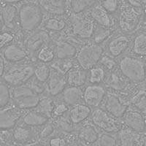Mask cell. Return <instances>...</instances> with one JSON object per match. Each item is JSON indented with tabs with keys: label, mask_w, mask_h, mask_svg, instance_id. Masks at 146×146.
I'll return each instance as SVG.
<instances>
[{
	"label": "cell",
	"mask_w": 146,
	"mask_h": 146,
	"mask_svg": "<svg viewBox=\"0 0 146 146\" xmlns=\"http://www.w3.org/2000/svg\"><path fill=\"white\" fill-rule=\"evenodd\" d=\"M118 69L128 80L134 84H142L146 80V59L130 53L117 59Z\"/></svg>",
	"instance_id": "obj_1"
},
{
	"label": "cell",
	"mask_w": 146,
	"mask_h": 146,
	"mask_svg": "<svg viewBox=\"0 0 146 146\" xmlns=\"http://www.w3.org/2000/svg\"><path fill=\"white\" fill-rule=\"evenodd\" d=\"M144 7L134 6L124 1V5L115 15L117 29L127 35H134L143 21Z\"/></svg>",
	"instance_id": "obj_2"
},
{
	"label": "cell",
	"mask_w": 146,
	"mask_h": 146,
	"mask_svg": "<svg viewBox=\"0 0 146 146\" xmlns=\"http://www.w3.org/2000/svg\"><path fill=\"white\" fill-rule=\"evenodd\" d=\"M45 14L37 2L29 1L18 8L19 28L23 33L28 35L41 27Z\"/></svg>",
	"instance_id": "obj_3"
},
{
	"label": "cell",
	"mask_w": 146,
	"mask_h": 146,
	"mask_svg": "<svg viewBox=\"0 0 146 146\" xmlns=\"http://www.w3.org/2000/svg\"><path fill=\"white\" fill-rule=\"evenodd\" d=\"M66 17L68 21L67 32L69 35L78 41L91 40L96 23L88 12L80 13H69Z\"/></svg>",
	"instance_id": "obj_4"
},
{
	"label": "cell",
	"mask_w": 146,
	"mask_h": 146,
	"mask_svg": "<svg viewBox=\"0 0 146 146\" xmlns=\"http://www.w3.org/2000/svg\"><path fill=\"white\" fill-rule=\"evenodd\" d=\"M36 62L28 59L21 62L9 64L5 66L2 80L11 88L28 83L34 77Z\"/></svg>",
	"instance_id": "obj_5"
},
{
	"label": "cell",
	"mask_w": 146,
	"mask_h": 146,
	"mask_svg": "<svg viewBox=\"0 0 146 146\" xmlns=\"http://www.w3.org/2000/svg\"><path fill=\"white\" fill-rule=\"evenodd\" d=\"M104 53V45L94 43L90 40L79 46L75 60L79 66L89 70L100 64Z\"/></svg>",
	"instance_id": "obj_6"
},
{
	"label": "cell",
	"mask_w": 146,
	"mask_h": 146,
	"mask_svg": "<svg viewBox=\"0 0 146 146\" xmlns=\"http://www.w3.org/2000/svg\"><path fill=\"white\" fill-rule=\"evenodd\" d=\"M11 97L13 103L15 106L26 111L36 108L42 96L27 83L12 88Z\"/></svg>",
	"instance_id": "obj_7"
},
{
	"label": "cell",
	"mask_w": 146,
	"mask_h": 146,
	"mask_svg": "<svg viewBox=\"0 0 146 146\" xmlns=\"http://www.w3.org/2000/svg\"><path fill=\"white\" fill-rule=\"evenodd\" d=\"M132 35L123 33L117 29L104 44L105 53L115 59L127 53L129 51Z\"/></svg>",
	"instance_id": "obj_8"
},
{
	"label": "cell",
	"mask_w": 146,
	"mask_h": 146,
	"mask_svg": "<svg viewBox=\"0 0 146 146\" xmlns=\"http://www.w3.org/2000/svg\"><path fill=\"white\" fill-rule=\"evenodd\" d=\"M90 121L99 129L110 133H117L123 125L121 120L113 117L101 107L92 109Z\"/></svg>",
	"instance_id": "obj_9"
},
{
	"label": "cell",
	"mask_w": 146,
	"mask_h": 146,
	"mask_svg": "<svg viewBox=\"0 0 146 146\" xmlns=\"http://www.w3.org/2000/svg\"><path fill=\"white\" fill-rule=\"evenodd\" d=\"M52 43L53 41L50 33L44 29L40 28L32 33L28 34L23 40V45L29 54L30 58L35 62L36 53L45 45Z\"/></svg>",
	"instance_id": "obj_10"
},
{
	"label": "cell",
	"mask_w": 146,
	"mask_h": 146,
	"mask_svg": "<svg viewBox=\"0 0 146 146\" xmlns=\"http://www.w3.org/2000/svg\"><path fill=\"white\" fill-rule=\"evenodd\" d=\"M108 94V88L104 83H88L83 88V102L91 109L100 108Z\"/></svg>",
	"instance_id": "obj_11"
},
{
	"label": "cell",
	"mask_w": 146,
	"mask_h": 146,
	"mask_svg": "<svg viewBox=\"0 0 146 146\" xmlns=\"http://www.w3.org/2000/svg\"><path fill=\"white\" fill-rule=\"evenodd\" d=\"M103 108L115 118L121 120L129 106V101L113 91H108Z\"/></svg>",
	"instance_id": "obj_12"
},
{
	"label": "cell",
	"mask_w": 146,
	"mask_h": 146,
	"mask_svg": "<svg viewBox=\"0 0 146 146\" xmlns=\"http://www.w3.org/2000/svg\"><path fill=\"white\" fill-rule=\"evenodd\" d=\"M23 114V110L13 103L0 108V130H11L18 124Z\"/></svg>",
	"instance_id": "obj_13"
},
{
	"label": "cell",
	"mask_w": 146,
	"mask_h": 146,
	"mask_svg": "<svg viewBox=\"0 0 146 146\" xmlns=\"http://www.w3.org/2000/svg\"><path fill=\"white\" fill-rule=\"evenodd\" d=\"M50 68V76L45 83V95L55 98L59 96L68 85L65 74L52 68L51 66Z\"/></svg>",
	"instance_id": "obj_14"
},
{
	"label": "cell",
	"mask_w": 146,
	"mask_h": 146,
	"mask_svg": "<svg viewBox=\"0 0 146 146\" xmlns=\"http://www.w3.org/2000/svg\"><path fill=\"white\" fill-rule=\"evenodd\" d=\"M121 120L123 125L137 132L145 131L146 116L130 105Z\"/></svg>",
	"instance_id": "obj_15"
},
{
	"label": "cell",
	"mask_w": 146,
	"mask_h": 146,
	"mask_svg": "<svg viewBox=\"0 0 146 146\" xmlns=\"http://www.w3.org/2000/svg\"><path fill=\"white\" fill-rule=\"evenodd\" d=\"M45 15L66 16L69 13L68 0H37Z\"/></svg>",
	"instance_id": "obj_16"
},
{
	"label": "cell",
	"mask_w": 146,
	"mask_h": 146,
	"mask_svg": "<svg viewBox=\"0 0 146 146\" xmlns=\"http://www.w3.org/2000/svg\"><path fill=\"white\" fill-rule=\"evenodd\" d=\"M87 12L96 24L105 27H116L115 16L109 13L99 2L87 10Z\"/></svg>",
	"instance_id": "obj_17"
},
{
	"label": "cell",
	"mask_w": 146,
	"mask_h": 146,
	"mask_svg": "<svg viewBox=\"0 0 146 146\" xmlns=\"http://www.w3.org/2000/svg\"><path fill=\"white\" fill-rule=\"evenodd\" d=\"M5 61L9 64L21 62L31 59L25 47L16 42H12L5 47L2 52Z\"/></svg>",
	"instance_id": "obj_18"
},
{
	"label": "cell",
	"mask_w": 146,
	"mask_h": 146,
	"mask_svg": "<svg viewBox=\"0 0 146 146\" xmlns=\"http://www.w3.org/2000/svg\"><path fill=\"white\" fill-rule=\"evenodd\" d=\"M144 133L137 132L123 124L117 132L118 145L130 146L143 145Z\"/></svg>",
	"instance_id": "obj_19"
},
{
	"label": "cell",
	"mask_w": 146,
	"mask_h": 146,
	"mask_svg": "<svg viewBox=\"0 0 146 146\" xmlns=\"http://www.w3.org/2000/svg\"><path fill=\"white\" fill-rule=\"evenodd\" d=\"M88 70L75 63V64L66 73V78L68 86L83 87L88 83Z\"/></svg>",
	"instance_id": "obj_20"
},
{
	"label": "cell",
	"mask_w": 146,
	"mask_h": 146,
	"mask_svg": "<svg viewBox=\"0 0 146 146\" xmlns=\"http://www.w3.org/2000/svg\"><path fill=\"white\" fill-rule=\"evenodd\" d=\"M99 129L90 121L89 123H83L78 130V140L83 144H96L100 137Z\"/></svg>",
	"instance_id": "obj_21"
},
{
	"label": "cell",
	"mask_w": 146,
	"mask_h": 146,
	"mask_svg": "<svg viewBox=\"0 0 146 146\" xmlns=\"http://www.w3.org/2000/svg\"><path fill=\"white\" fill-rule=\"evenodd\" d=\"M1 18L3 25L9 31H13L17 26L19 27L18 22V9L13 4H5L1 7Z\"/></svg>",
	"instance_id": "obj_22"
},
{
	"label": "cell",
	"mask_w": 146,
	"mask_h": 146,
	"mask_svg": "<svg viewBox=\"0 0 146 146\" xmlns=\"http://www.w3.org/2000/svg\"><path fill=\"white\" fill-rule=\"evenodd\" d=\"M128 53L146 59V27L139 29L132 35L131 46Z\"/></svg>",
	"instance_id": "obj_23"
},
{
	"label": "cell",
	"mask_w": 146,
	"mask_h": 146,
	"mask_svg": "<svg viewBox=\"0 0 146 146\" xmlns=\"http://www.w3.org/2000/svg\"><path fill=\"white\" fill-rule=\"evenodd\" d=\"M92 109L83 102H80L70 107L68 114L70 120L75 126L84 123L91 115Z\"/></svg>",
	"instance_id": "obj_24"
},
{
	"label": "cell",
	"mask_w": 146,
	"mask_h": 146,
	"mask_svg": "<svg viewBox=\"0 0 146 146\" xmlns=\"http://www.w3.org/2000/svg\"><path fill=\"white\" fill-rule=\"evenodd\" d=\"M50 120L47 115L34 108L26 110L25 113H23L21 118V123L32 128L41 127Z\"/></svg>",
	"instance_id": "obj_25"
},
{
	"label": "cell",
	"mask_w": 146,
	"mask_h": 146,
	"mask_svg": "<svg viewBox=\"0 0 146 146\" xmlns=\"http://www.w3.org/2000/svg\"><path fill=\"white\" fill-rule=\"evenodd\" d=\"M48 32H65L68 30L66 16H48L44 19L41 26Z\"/></svg>",
	"instance_id": "obj_26"
},
{
	"label": "cell",
	"mask_w": 146,
	"mask_h": 146,
	"mask_svg": "<svg viewBox=\"0 0 146 146\" xmlns=\"http://www.w3.org/2000/svg\"><path fill=\"white\" fill-rule=\"evenodd\" d=\"M60 100L68 106L72 107L80 102H83V87L67 86L59 95Z\"/></svg>",
	"instance_id": "obj_27"
},
{
	"label": "cell",
	"mask_w": 146,
	"mask_h": 146,
	"mask_svg": "<svg viewBox=\"0 0 146 146\" xmlns=\"http://www.w3.org/2000/svg\"><path fill=\"white\" fill-rule=\"evenodd\" d=\"M35 139L32 127L20 124L14 127L12 132V140L17 144L29 145L31 141Z\"/></svg>",
	"instance_id": "obj_28"
},
{
	"label": "cell",
	"mask_w": 146,
	"mask_h": 146,
	"mask_svg": "<svg viewBox=\"0 0 146 146\" xmlns=\"http://www.w3.org/2000/svg\"><path fill=\"white\" fill-rule=\"evenodd\" d=\"M129 105L146 116V87L139 84L129 98Z\"/></svg>",
	"instance_id": "obj_29"
},
{
	"label": "cell",
	"mask_w": 146,
	"mask_h": 146,
	"mask_svg": "<svg viewBox=\"0 0 146 146\" xmlns=\"http://www.w3.org/2000/svg\"><path fill=\"white\" fill-rule=\"evenodd\" d=\"M116 30V27H105L96 24L91 41L94 43L104 45Z\"/></svg>",
	"instance_id": "obj_30"
},
{
	"label": "cell",
	"mask_w": 146,
	"mask_h": 146,
	"mask_svg": "<svg viewBox=\"0 0 146 146\" xmlns=\"http://www.w3.org/2000/svg\"><path fill=\"white\" fill-rule=\"evenodd\" d=\"M55 59H56V53H55L53 43L42 47L35 56L36 62H42V63L50 64Z\"/></svg>",
	"instance_id": "obj_31"
},
{
	"label": "cell",
	"mask_w": 146,
	"mask_h": 146,
	"mask_svg": "<svg viewBox=\"0 0 146 146\" xmlns=\"http://www.w3.org/2000/svg\"><path fill=\"white\" fill-rule=\"evenodd\" d=\"M99 0H68L69 13H80L86 12Z\"/></svg>",
	"instance_id": "obj_32"
},
{
	"label": "cell",
	"mask_w": 146,
	"mask_h": 146,
	"mask_svg": "<svg viewBox=\"0 0 146 146\" xmlns=\"http://www.w3.org/2000/svg\"><path fill=\"white\" fill-rule=\"evenodd\" d=\"M50 70L51 68L50 64L42 62H36L33 78L37 82L45 86V83L50 76Z\"/></svg>",
	"instance_id": "obj_33"
},
{
	"label": "cell",
	"mask_w": 146,
	"mask_h": 146,
	"mask_svg": "<svg viewBox=\"0 0 146 146\" xmlns=\"http://www.w3.org/2000/svg\"><path fill=\"white\" fill-rule=\"evenodd\" d=\"M55 104H56V101L53 100V97L44 95L35 109L47 115L50 119H52Z\"/></svg>",
	"instance_id": "obj_34"
},
{
	"label": "cell",
	"mask_w": 146,
	"mask_h": 146,
	"mask_svg": "<svg viewBox=\"0 0 146 146\" xmlns=\"http://www.w3.org/2000/svg\"><path fill=\"white\" fill-rule=\"evenodd\" d=\"M107 71L105 69L98 64L88 70V83H104L106 78Z\"/></svg>",
	"instance_id": "obj_35"
},
{
	"label": "cell",
	"mask_w": 146,
	"mask_h": 146,
	"mask_svg": "<svg viewBox=\"0 0 146 146\" xmlns=\"http://www.w3.org/2000/svg\"><path fill=\"white\" fill-rule=\"evenodd\" d=\"M12 100L11 88L3 80L0 81V108L7 106Z\"/></svg>",
	"instance_id": "obj_36"
},
{
	"label": "cell",
	"mask_w": 146,
	"mask_h": 146,
	"mask_svg": "<svg viewBox=\"0 0 146 146\" xmlns=\"http://www.w3.org/2000/svg\"><path fill=\"white\" fill-rule=\"evenodd\" d=\"M99 145H118V137L117 133H110L102 131L100 134L99 139L96 143Z\"/></svg>",
	"instance_id": "obj_37"
},
{
	"label": "cell",
	"mask_w": 146,
	"mask_h": 146,
	"mask_svg": "<svg viewBox=\"0 0 146 146\" xmlns=\"http://www.w3.org/2000/svg\"><path fill=\"white\" fill-rule=\"evenodd\" d=\"M56 129V127L55 123L53 120L50 119L45 124L41 126V129L38 133V138L40 140H43V139L51 137L54 135Z\"/></svg>",
	"instance_id": "obj_38"
},
{
	"label": "cell",
	"mask_w": 146,
	"mask_h": 146,
	"mask_svg": "<svg viewBox=\"0 0 146 146\" xmlns=\"http://www.w3.org/2000/svg\"><path fill=\"white\" fill-rule=\"evenodd\" d=\"M99 2L109 13L115 16L121 6V0H99Z\"/></svg>",
	"instance_id": "obj_39"
},
{
	"label": "cell",
	"mask_w": 146,
	"mask_h": 146,
	"mask_svg": "<svg viewBox=\"0 0 146 146\" xmlns=\"http://www.w3.org/2000/svg\"><path fill=\"white\" fill-rule=\"evenodd\" d=\"M99 64L103 66L107 72H109L116 67L118 62H117V59L113 58L106 53H104Z\"/></svg>",
	"instance_id": "obj_40"
},
{
	"label": "cell",
	"mask_w": 146,
	"mask_h": 146,
	"mask_svg": "<svg viewBox=\"0 0 146 146\" xmlns=\"http://www.w3.org/2000/svg\"><path fill=\"white\" fill-rule=\"evenodd\" d=\"M70 110V106L66 105V103L62 101H57L56 102L55 104L54 109L53 112V117L52 118H58V117L62 116L66 113L69 112Z\"/></svg>",
	"instance_id": "obj_41"
},
{
	"label": "cell",
	"mask_w": 146,
	"mask_h": 146,
	"mask_svg": "<svg viewBox=\"0 0 146 146\" xmlns=\"http://www.w3.org/2000/svg\"><path fill=\"white\" fill-rule=\"evenodd\" d=\"M74 137V136L72 137H64L59 136V135H54L50 137L49 139V143L48 144L52 146H64L66 145H69L70 139Z\"/></svg>",
	"instance_id": "obj_42"
},
{
	"label": "cell",
	"mask_w": 146,
	"mask_h": 146,
	"mask_svg": "<svg viewBox=\"0 0 146 146\" xmlns=\"http://www.w3.org/2000/svg\"><path fill=\"white\" fill-rule=\"evenodd\" d=\"M14 40V35L10 31H5L0 33V50L4 49Z\"/></svg>",
	"instance_id": "obj_43"
},
{
	"label": "cell",
	"mask_w": 146,
	"mask_h": 146,
	"mask_svg": "<svg viewBox=\"0 0 146 146\" xmlns=\"http://www.w3.org/2000/svg\"><path fill=\"white\" fill-rule=\"evenodd\" d=\"M5 59L4 58L3 55L0 53V78L2 77L4 74V72L5 70Z\"/></svg>",
	"instance_id": "obj_44"
},
{
	"label": "cell",
	"mask_w": 146,
	"mask_h": 146,
	"mask_svg": "<svg viewBox=\"0 0 146 146\" xmlns=\"http://www.w3.org/2000/svg\"><path fill=\"white\" fill-rule=\"evenodd\" d=\"M2 1L5 4H13V5H15L17 3H19V2H23L24 0H2Z\"/></svg>",
	"instance_id": "obj_45"
},
{
	"label": "cell",
	"mask_w": 146,
	"mask_h": 146,
	"mask_svg": "<svg viewBox=\"0 0 146 146\" xmlns=\"http://www.w3.org/2000/svg\"><path fill=\"white\" fill-rule=\"evenodd\" d=\"M143 23H144L146 27V7H144V15H143Z\"/></svg>",
	"instance_id": "obj_46"
},
{
	"label": "cell",
	"mask_w": 146,
	"mask_h": 146,
	"mask_svg": "<svg viewBox=\"0 0 146 146\" xmlns=\"http://www.w3.org/2000/svg\"><path fill=\"white\" fill-rule=\"evenodd\" d=\"M139 3L141 4L143 6V7H146V0H137Z\"/></svg>",
	"instance_id": "obj_47"
},
{
	"label": "cell",
	"mask_w": 146,
	"mask_h": 146,
	"mask_svg": "<svg viewBox=\"0 0 146 146\" xmlns=\"http://www.w3.org/2000/svg\"><path fill=\"white\" fill-rule=\"evenodd\" d=\"M29 1H34V2H36L37 0H29Z\"/></svg>",
	"instance_id": "obj_48"
},
{
	"label": "cell",
	"mask_w": 146,
	"mask_h": 146,
	"mask_svg": "<svg viewBox=\"0 0 146 146\" xmlns=\"http://www.w3.org/2000/svg\"><path fill=\"white\" fill-rule=\"evenodd\" d=\"M145 132L146 133V126H145Z\"/></svg>",
	"instance_id": "obj_49"
},
{
	"label": "cell",
	"mask_w": 146,
	"mask_h": 146,
	"mask_svg": "<svg viewBox=\"0 0 146 146\" xmlns=\"http://www.w3.org/2000/svg\"><path fill=\"white\" fill-rule=\"evenodd\" d=\"M0 5H1V4H0Z\"/></svg>",
	"instance_id": "obj_50"
}]
</instances>
